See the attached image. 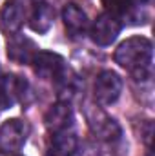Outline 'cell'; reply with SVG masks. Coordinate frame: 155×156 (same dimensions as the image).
I'll return each instance as SVG.
<instances>
[{
    "label": "cell",
    "instance_id": "cell-16",
    "mask_svg": "<svg viewBox=\"0 0 155 156\" xmlns=\"http://www.w3.org/2000/svg\"><path fill=\"white\" fill-rule=\"evenodd\" d=\"M0 82H2V69H0Z\"/></svg>",
    "mask_w": 155,
    "mask_h": 156
},
{
    "label": "cell",
    "instance_id": "cell-15",
    "mask_svg": "<svg viewBox=\"0 0 155 156\" xmlns=\"http://www.w3.org/2000/svg\"><path fill=\"white\" fill-rule=\"evenodd\" d=\"M100 2L106 7V13H110L113 16L126 15L133 5V0H100Z\"/></svg>",
    "mask_w": 155,
    "mask_h": 156
},
{
    "label": "cell",
    "instance_id": "cell-11",
    "mask_svg": "<svg viewBox=\"0 0 155 156\" xmlns=\"http://www.w3.org/2000/svg\"><path fill=\"white\" fill-rule=\"evenodd\" d=\"M62 20L71 37H82L88 29V16L77 4H66L62 9Z\"/></svg>",
    "mask_w": 155,
    "mask_h": 156
},
{
    "label": "cell",
    "instance_id": "cell-13",
    "mask_svg": "<svg viewBox=\"0 0 155 156\" xmlns=\"http://www.w3.org/2000/svg\"><path fill=\"white\" fill-rule=\"evenodd\" d=\"M78 151V138L75 133L68 131H60V133H53L51 138V154L53 156H75Z\"/></svg>",
    "mask_w": 155,
    "mask_h": 156
},
{
    "label": "cell",
    "instance_id": "cell-14",
    "mask_svg": "<svg viewBox=\"0 0 155 156\" xmlns=\"http://www.w3.org/2000/svg\"><path fill=\"white\" fill-rule=\"evenodd\" d=\"M55 83H57V89H59V100L60 102L70 104L80 91V80L70 67H66V71L55 80Z\"/></svg>",
    "mask_w": 155,
    "mask_h": 156
},
{
    "label": "cell",
    "instance_id": "cell-12",
    "mask_svg": "<svg viewBox=\"0 0 155 156\" xmlns=\"http://www.w3.org/2000/svg\"><path fill=\"white\" fill-rule=\"evenodd\" d=\"M53 18H55L53 7H51L47 2H37L35 7H33L31 18H29V27H31L35 33L44 35V33H47L49 27L53 26Z\"/></svg>",
    "mask_w": 155,
    "mask_h": 156
},
{
    "label": "cell",
    "instance_id": "cell-2",
    "mask_svg": "<svg viewBox=\"0 0 155 156\" xmlns=\"http://www.w3.org/2000/svg\"><path fill=\"white\" fill-rule=\"evenodd\" d=\"M86 120L91 133L104 142H113L120 136V125L117 123V120L93 104L86 105Z\"/></svg>",
    "mask_w": 155,
    "mask_h": 156
},
{
    "label": "cell",
    "instance_id": "cell-1",
    "mask_svg": "<svg viewBox=\"0 0 155 156\" xmlns=\"http://www.w3.org/2000/svg\"><path fill=\"white\" fill-rule=\"evenodd\" d=\"M115 62L135 80H146L152 76L153 45L146 37H130L115 49Z\"/></svg>",
    "mask_w": 155,
    "mask_h": 156
},
{
    "label": "cell",
    "instance_id": "cell-8",
    "mask_svg": "<svg viewBox=\"0 0 155 156\" xmlns=\"http://www.w3.org/2000/svg\"><path fill=\"white\" fill-rule=\"evenodd\" d=\"M26 20V9L18 0H7L0 9V31L6 35H17Z\"/></svg>",
    "mask_w": 155,
    "mask_h": 156
},
{
    "label": "cell",
    "instance_id": "cell-6",
    "mask_svg": "<svg viewBox=\"0 0 155 156\" xmlns=\"http://www.w3.org/2000/svg\"><path fill=\"white\" fill-rule=\"evenodd\" d=\"M31 66L35 73L44 80H57L66 71V62L60 55L51 51H37V55L31 60Z\"/></svg>",
    "mask_w": 155,
    "mask_h": 156
},
{
    "label": "cell",
    "instance_id": "cell-7",
    "mask_svg": "<svg viewBox=\"0 0 155 156\" xmlns=\"http://www.w3.org/2000/svg\"><path fill=\"white\" fill-rule=\"evenodd\" d=\"M28 82L18 75H6L0 82V109H9L22 100Z\"/></svg>",
    "mask_w": 155,
    "mask_h": 156
},
{
    "label": "cell",
    "instance_id": "cell-5",
    "mask_svg": "<svg viewBox=\"0 0 155 156\" xmlns=\"http://www.w3.org/2000/svg\"><path fill=\"white\" fill-rule=\"evenodd\" d=\"M120 27L122 26H120L117 16L110 15V13H102L91 24L89 35L97 45H112L120 33Z\"/></svg>",
    "mask_w": 155,
    "mask_h": 156
},
{
    "label": "cell",
    "instance_id": "cell-4",
    "mask_svg": "<svg viewBox=\"0 0 155 156\" xmlns=\"http://www.w3.org/2000/svg\"><path fill=\"white\" fill-rule=\"evenodd\" d=\"M122 93V78L115 71H102L95 78L93 94L100 105H112L119 100Z\"/></svg>",
    "mask_w": 155,
    "mask_h": 156
},
{
    "label": "cell",
    "instance_id": "cell-10",
    "mask_svg": "<svg viewBox=\"0 0 155 156\" xmlns=\"http://www.w3.org/2000/svg\"><path fill=\"white\" fill-rule=\"evenodd\" d=\"M37 45L35 42L24 35H11V38L7 42V56L9 60L17 62V64H31L33 56L37 55Z\"/></svg>",
    "mask_w": 155,
    "mask_h": 156
},
{
    "label": "cell",
    "instance_id": "cell-3",
    "mask_svg": "<svg viewBox=\"0 0 155 156\" xmlns=\"http://www.w3.org/2000/svg\"><path fill=\"white\" fill-rule=\"evenodd\" d=\"M28 133H29V127L26 122L18 118L6 120L0 127V153L15 154L17 151H20L22 145L26 144Z\"/></svg>",
    "mask_w": 155,
    "mask_h": 156
},
{
    "label": "cell",
    "instance_id": "cell-17",
    "mask_svg": "<svg viewBox=\"0 0 155 156\" xmlns=\"http://www.w3.org/2000/svg\"><path fill=\"white\" fill-rule=\"evenodd\" d=\"M148 156H152V151H148Z\"/></svg>",
    "mask_w": 155,
    "mask_h": 156
},
{
    "label": "cell",
    "instance_id": "cell-9",
    "mask_svg": "<svg viewBox=\"0 0 155 156\" xmlns=\"http://www.w3.org/2000/svg\"><path fill=\"white\" fill-rule=\"evenodd\" d=\"M44 123L47 127V131L53 134V133H60V131H68L71 125H73V111H71V105L68 102H57L53 104L46 116H44Z\"/></svg>",
    "mask_w": 155,
    "mask_h": 156
}]
</instances>
